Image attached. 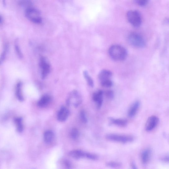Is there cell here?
Wrapping results in <instances>:
<instances>
[{
    "label": "cell",
    "instance_id": "26",
    "mask_svg": "<svg viewBox=\"0 0 169 169\" xmlns=\"http://www.w3.org/2000/svg\"><path fill=\"white\" fill-rule=\"evenodd\" d=\"M106 96L109 99L112 100L114 97V93L111 90H108L105 93Z\"/></svg>",
    "mask_w": 169,
    "mask_h": 169
},
{
    "label": "cell",
    "instance_id": "4",
    "mask_svg": "<svg viewBox=\"0 0 169 169\" xmlns=\"http://www.w3.org/2000/svg\"><path fill=\"white\" fill-rule=\"evenodd\" d=\"M25 15L27 19L34 23L40 24L42 22L40 13L36 9L32 7L26 9Z\"/></svg>",
    "mask_w": 169,
    "mask_h": 169
},
{
    "label": "cell",
    "instance_id": "5",
    "mask_svg": "<svg viewBox=\"0 0 169 169\" xmlns=\"http://www.w3.org/2000/svg\"><path fill=\"white\" fill-rule=\"evenodd\" d=\"M82 101L80 93L76 90L72 91L69 94L66 100L67 105L76 108L80 105Z\"/></svg>",
    "mask_w": 169,
    "mask_h": 169
},
{
    "label": "cell",
    "instance_id": "32",
    "mask_svg": "<svg viewBox=\"0 0 169 169\" xmlns=\"http://www.w3.org/2000/svg\"><path fill=\"white\" fill-rule=\"evenodd\" d=\"M131 167L132 168L134 169H136L137 168V167L135 164L134 162H132L131 164Z\"/></svg>",
    "mask_w": 169,
    "mask_h": 169
},
{
    "label": "cell",
    "instance_id": "25",
    "mask_svg": "<svg viewBox=\"0 0 169 169\" xmlns=\"http://www.w3.org/2000/svg\"><path fill=\"white\" fill-rule=\"evenodd\" d=\"M86 157L93 160H97L98 158V156L96 154L86 153Z\"/></svg>",
    "mask_w": 169,
    "mask_h": 169
},
{
    "label": "cell",
    "instance_id": "30",
    "mask_svg": "<svg viewBox=\"0 0 169 169\" xmlns=\"http://www.w3.org/2000/svg\"><path fill=\"white\" fill-rule=\"evenodd\" d=\"M161 161L163 162L166 163H168L169 162V155H167L164 156L163 157L161 158Z\"/></svg>",
    "mask_w": 169,
    "mask_h": 169
},
{
    "label": "cell",
    "instance_id": "29",
    "mask_svg": "<svg viewBox=\"0 0 169 169\" xmlns=\"http://www.w3.org/2000/svg\"><path fill=\"white\" fill-rule=\"evenodd\" d=\"M7 51L5 50L2 53L1 57H0V65L3 62L6 57Z\"/></svg>",
    "mask_w": 169,
    "mask_h": 169
},
{
    "label": "cell",
    "instance_id": "16",
    "mask_svg": "<svg viewBox=\"0 0 169 169\" xmlns=\"http://www.w3.org/2000/svg\"><path fill=\"white\" fill-rule=\"evenodd\" d=\"M69 155L75 159H79L86 157V153L80 150H75L69 153Z\"/></svg>",
    "mask_w": 169,
    "mask_h": 169
},
{
    "label": "cell",
    "instance_id": "22",
    "mask_svg": "<svg viewBox=\"0 0 169 169\" xmlns=\"http://www.w3.org/2000/svg\"><path fill=\"white\" fill-rule=\"evenodd\" d=\"M101 85L103 87L107 88H109L112 87L113 85V83L110 79L103 81L100 82Z\"/></svg>",
    "mask_w": 169,
    "mask_h": 169
},
{
    "label": "cell",
    "instance_id": "20",
    "mask_svg": "<svg viewBox=\"0 0 169 169\" xmlns=\"http://www.w3.org/2000/svg\"><path fill=\"white\" fill-rule=\"evenodd\" d=\"M84 78L86 79L89 85L91 87L94 86V83L92 78L89 75L87 71H85L83 72Z\"/></svg>",
    "mask_w": 169,
    "mask_h": 169
},
{
    "label": "cell",
    "instance_id": "23",
    "mask_svg": "<svg viewBox=\"0 0 169 169\" xmlns=\"http://www.w3.org/2000/svg\"><path fill=\"white\" fill-rule=\"evenodd\" d=\"M71 136L73 139H76L79 137V133L78 130L76 128H73L71 131Z\"/></svg>",
    "mask_w": 169,
    "mask_h": 169
},
{
    "label": "cell",
    "instance_id": "19",
    "mask_svg": "<svg viewBox=\"0 0 169 169\" xmlns=\"http://www.w3.org/2000/svg\"><path fill=\"white\" fill-rule=\"evenodd\" d=\"M15 122L17 125V131L20 132H22L23 130V126L22 124V119L21 118H16L15 120Z\"/></svg>",
    "mask_w": 169,
    "mask_h": 169
},
{
    "label": "cell",
    "instance_id": "33",
    "mask_svg": "<svg viewBox=\"0 0 169 169\" xmlns=\"http://www.w3.org/2000/svg\"><path fill=\"white\" fill-rule=\"evenodd\" d=\"M3 21V20L2 17L0 15V24H1L2 23Z\"/></svg>",
    "mask_w": 169,
    "mask_h": 169
},
{
    "label": "cell",
    "instance_id": "12",
    "mask_svg": "<svg viewBox=\"0 0 169 169\" xmlns=\"http://www.w3.org/2000/svg\"><path fill=\"white\" fill-rule=\"evenodd\" d=\"M112 73L111 71L106 70L100 71L98 74V78L100 82L111 79Z\"/></svg>",
    "mask_w": 169,
    "mask_h": 169
},
{
    "label": "cell",
    "instance_id": "2",
    "mask_svg": "<svg viewBox=\"0 0 169 169\" xmlns=\"http://www.w3.org/2000/svg\"><path fill=\"white\" fill-rule=\"evenodd\" d=\"M129 43L131 46L136 48H144L146 45L143 38L139 34L133 33L130 34L128 38Z\"/></svg>",
    "mask_w": 169,
    "mask_h": 169
},
{
    "label": "cell",
    "instance_id": "21",
    "mask_svg": "<svg viewBox=\"0 0 169 169\" xmlns=\"http://www.w3.org/2000/svg\"><path fill=\"white\" fill-rule=\"evenodd\" d=\"M106 165L107 167L112 168H119L122 166L121 163L118 162H111L107 163Z\"/></svg>",
    "mask_w": 169,
    "mask_h": 169
},
{
    "label": "cell",
    "instance_id": "17",
    "mask_svg": "<svg viewBox=\"0 0 169 169\" xmlns=\"http://www.w3.org/2000/svg\"><path fill=\"white\" fill-rule=\"evenodd\" d=\"M54 137V133L50 130L45 132L44 135V140L47 144H49L52 141Z\"/></svg>",
    "mask_w": 169,
    "mask_h": 169
},
{
    "label": "cell",
    "instance_id": "13",
    "mask_svg": "<svg viewBox=\"0 0 169 169\" xmlns=\"http://www.w3.org/2000/svg\"><path fill=\"white\" fill-rule=\"evenodd\" d=\"M152 151L150 148H147L142 152L141 160L142 163L146 165L149 161L152 155Z\"/></svg>",
    "mask_w": 169,
    "mask_h": 169
},
{
    "label": "cell",
    "instance_id": "18",
    "mask_svg": "<svg viewBox=\"0 0 169 169\" xmlns=\"http://www.w3.org/2000/svg\"><path fill=\"white\" fill-rule=\"evenodd\" d=\"M22 83L19 82L17 85L16 88V94L17 98L21 102L24 100V98L22 93Z\"/></svg>",
    "mask_w": 169,
    "mask_h": 169
},
{
    "label": "cell",
    "instance_id": "10",
    "mask_svg": "<svg viewBox=\"0 0 169 169\" xmlns=\"http://www.w3.org/2000/svg\"><path fill=\"white\" fill-rule=\"evenodd\" d=\"M140 106V102L136 100L131 104L128 112V116L130 118H133L136 115L139 109Z\"/></svg>",
    "mask_w": 169,
    "mask_h": 169
},
{
    "label": "cell",
    "instance_id": "14",
    "mask_svg": "<svg viewBox=\"0 0 169 169\" xmlns=\"http://www.w3.org/2000/svg\"><path fill=\"white\" fill-rule=\"evenodd\" d=\"M108 119L111 124L120 127H125L128 124V121L125 119H115L110 117Z\"/></svg>",
    "mask_w": 169,
    "mask_h": 169
},
{
    "label": "cell",
    "instance_id": "7",
    "mask_svg": "<svg viewBox=\"0 0 169 169\" xmlns=\"http://www.w3.org/2000/svg\"><path fill=\"white\" fill-rule=\"evenodd\" d=\"M41 69V78L45 79L50 72L51 66L50 63L46 58L41 57L39 63Z\"/></svg>",
    "mask_w": 169,
    "mask_h": 169
},
{
    "label": "cell",
    "instance_id": "1",
    "mask_svg": "<svg viewBox=\"0 0 169 169\" xmlns=\"http://www.w3.org/2000/svg\"><path fill=\"white\" fill-rule=\"evenodd\" d=\"M109 54L112 59L115 61L125 60L128 56V52L123 47L118 45L111 46L108 50Z\"/></svg>",
    "mask_w": 169,
    "mask_h": 169
},
{
    "label": "cell",
    "instance_id": "8",
    "mask_svg": "<svg viewBox=\"0 0 169 169\" xmlns=\"http://www.w3.org/2000/svg\"><path fill=\"white\" fill-rule=\"evenodd\" d=\"M159 122V119L156 116H150L147 120L145 129L147 131H150L154 130Z\"/></svg>",
    "mask_w": 169,
    "mask_h": 169
},
{
    "label": "cell",
    "instance_id": "11",
    "mask_svg": "<svg viewBox=\"0 0 169 169\" xmlns=\"http://www.w3.org/2000/svg\"><path fill=\"white\" fill-rule=\"evenodd\" d=\"M70 115L69 111L65 107H62L57 114V119L61 121H66Z\"/></svg>",
    "mask_w": 169,
    "mask_h": 169
},
{
    "label": "cell",
    "instance_id": "24",
    "mask_svg": "<svg viewBox=\"0 0 169 169\" xmlns=\"http://www.w3.org/2000/svg\"><path fill=\"white\" fill-rule=\"evenodd\" d=\"M135 3L141 7H144L149 2V0H134Z\"/></svg>",
    "mask_w": 169,
    "mask_h": 169
},
{
    "label": "cell",
    "instance_id": "28",
    "mask_svg": "<svg viewBox=\"0 0 169 169\" xmlns=\"http://www.w3.org/2000/svg\"><path fill=\"white\" fill-rule=\"evenodd\" d=\"M15 49L18 57L20 59H22L23 57V54L22 53V52H21L19 46L17 44H15Z\"/></svg>",
    "mask_w": 169,
    "mask_h": 169
},
{
    "label": "cell",
    "instance_id": "6",
    "mask_svg": "<svg viewBox=\"0 0 169 169\" xmlns=\"http://www.w3.org/2000/svg\"><path fill=\"white\" fill-rule=\"evenodd\" d=\"M105 138L107 139L123 143L133 142L134 138L133 136L130 135H121L115 134H108L105 135Z\"/></svg>",
    "mask_w": 169,
    "mask_h": 169
},
{
    "label": "cell",
    "instance_id": "3",
    "mask_svg": "<svg viewBox=\"0 0 169 169\" xmlns=\"http://www.w3.org/2000/svg\"><path fill=\"white\" fill-rule=\"evenodd\" d=\"M127 19L129 23L135 28H138L142 24V20L140 13L136 10H130L126 13Z\"/></svg>",
    "mask_w": 169,
    "mask_h": 169
},
{
    "label": "cell",
    "instance_id": "31",
    "mask_svg": "<svg viewBox=\"0 0 169 169\" xmlns=\"http://www.w3.org/2000/svg\"><path fill=\"white\" fill-rule=\"evenodd\" d=\"M65 166L67 168H70L71 167V162L67 160H65L64 162Z\"/></svg>",
    "mask_w": 169,
    "mask_h": 169
},
{
    "label": "cell",
    "instance_id": "9",
    "mask_svg": "<svg viewBox=\"0 0 169 169\" xmlns=\"http://www.w3.org/2000/svg\"><path fill=\"white\" fill-rule=\"evenodd\" d=\"M103 92L101 90L95 92L93 95V100L96 103L98 109H99L102 106L103 101Z\"/></svg>",
    "mask_w": 169,
    "mask_h": 169
},
{
    "label": "cell",
    "instance_id": "15",
    "mask_svg": "<svg viewBox=\"0 0 169 169\" xmlns=\"http://www.w3.org/2000/svg\"><path fill=\"white\" fill-rule=\"evenodd\" d=\"M51 98L48 95H45L42 96L38 102V105L40 107L46 106L50 102Z\"/></svg>",
    "mask_w": 169,
    "mask_h": 169
},
{
    "label": "cell",
    "instance_id": "27",
    "mask_svg": "<svg viewBox=\"0 0 169 169\" xmlns=\"http://www.w3.org/2000/svg\"><path fill=\"white\" fill-rule=\"evenodd\" d=\"M80 118L84 123H87L88 121L86 117V113L83 110L81 111L80 113Z\"/></svg>",
    "mask_w": 169,
    "mask_h": 169
}]
</instances>
